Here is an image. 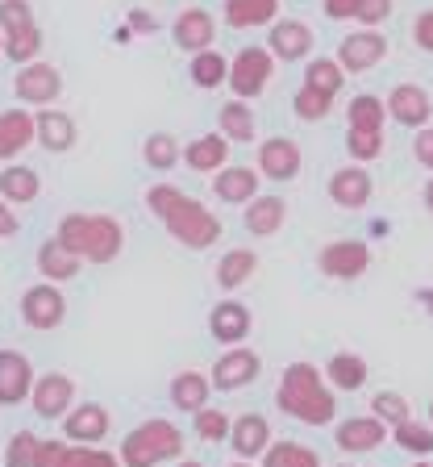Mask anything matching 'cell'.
I'll list each match as a JSON object with an SVG mask.
<instances>
[{"label": "cell", "instance_id": "25", "mask_svg": "<svg viewBox=\"0 0 433 467\" xmlns=\"http://www.w3.org/2000/svg\"><path fill=\"white\" fill-rule=\"evenodd\" d=\"M183 163L192 171H217L230 163V138L225 134H201L183 146Z\"/></svg>", "mask_w": 433, "mask_h": 467}, {"label": "cell", "instance_id": "43", "mask_svg": "<svg viewBox=\"0 0 433 467\" xmlns=\"http://www.w3.org/2000/svg\"><path fill=\"white\" fill-rule=\"evenodd\" d=\"M192 426H196V434L204 438V442H222V438H230V430H233V421L225 418L222 409H212V405H204L201 413H192Z\"/></svg>", "mask_w": 433, "mask_h": 467}, {"label": "cell", "instance_id": "14", "mask_svg": "<svg viewBox=\"0 0 433 467\" xmlns=\"http://www.w3.org/2000/svg\"><path fill=\"white\" fill-rule=\"evenodd\" d=\"M34 368L21 350H0V405H17L34 392Z\"/></svg>", "mask_w": 433, "mask_h": 467}, {"label": "cell", "instance_id": "50", "mask_svg": "<svg viewBox=\"0 0 433 467\" xmlns=\"http://www.w3.org/2000/svg\"><path fill=\"white\" fill-rule=\"evenodd\" d=\"M413 159H417L421 167H429V171H433V126L417 130V138H413Z\"/></svg>", "mask_w": 433, "mask_h": 467}, {"label": "cell", "instance_id": "41", "mask_svg": "<svg viewBox=\"0 0 433 467\" xmlns=\"http://www.w3.org/2000/svg\"><path fill=\"white\" fill-rule=\"evenodd\" d=\"M371 413H376L387 430H396L400 421L413 418V409H408V400L400 397V392H376V397H371Z\"/></svg>", "mask_w": 433, "mask_h": 467}, {"label": "cell", "instance_id": "27", "mask_svg": "<svg viewBox=\"0 0 433 467\" xmlns=\"http://www.w3.org/2000/svg\"><path fill=\"white\" fill-rule=\"evenodd\" d=\"M284 222H288V204H284L280 196H254V201L246 204V230H251L254 238L280 234Z\"/></svg>", "mask_w": 433, "mask_h": 467}, {"label": "cell", "instance_id": "5", "mask_svg": "<svg viewBox=\"0 0 433 467\" xmlns=\"http://www.w3.org/2000/svg\"><path fill=\"white\" fill-rule=\"evenodd\" d=\"M271 71H275V55L267 47H242L230 58V88L238 100H254L263 88L271 84Z\"/></svg>", "mask_w": 433, "mask_h": 467}, {"label": "cell", "instance_id": "3", "mask_svg": "<svg viewBox=\"0 0 433 467\" xmlns=\"http://www.w3.org/2000/svg\"><path fill=\"white\" fill-rule=\"evenodd\" d=\"M55 238L88 263H113L126 246V230L108 213H67L58 222Z\"/></svg>", "mask_w": 433, "mask_h": 467}, {"label": "cell", "instance_id": "53", "mask_svg": "<svg viewBox=\"0 0 433 467\" xmlns=\"http://www.w3.org/2000/svg\"><path fill=\"white\" fill-rule=\"evenodd\" d=\"M129 29H138V34H154L159 29V17L146 9H129Z\"/></svg>", "mask_w": 433, "mask_h": 467}, {"label": "cell", "instance_id": "1", "mask_svg": "<svg viewBox=\"0 0 433 467\" xmlns=\"http://www.w3.org/2000/svg\"><path fill=\"white\" fill-rule=\"evenodd\" d=\"M146 204H150V213L163 217L167 234H171L175 243L188 246V251H209V246L222 238V222H217L201 201L180 192V188L154 184L150 192H146Z\"/></svg>", "mask_w": 433, "mask_h": 467}, {"label": "cell", "instance_id": "40", "mask_svg": "<svg viewBox=\"0 0 433 467\" xmlns=\"http://www.w3.org/2000/svg\"><path fill=\"white\" fill-rule=\"evenodd\" d=\"M384 113H387L384 100L363 92V97L350 100V130H384Z\"/></svg>", "mask_w": 433, "mask_h": 467}, {"label": "cell", "instance_id": "20", "mask_svg": "<svg viewBox=\"0 0 433 467\" xmlns=\"http://www.w3.org/2000/svg\"><path fill=\"white\" fill-rule=\"evenodd\" d=\"M259 175H267V180H296L300 146L292 138H267L259 146Z\"/></svg>", "mask_w": 433, "mask_h": 467}, {"label": "cell", "instance_id": "57", "mask_svg": "<svg viewBox=\"0 0 433 467\" xmlns=\"http://www.w3.org/2000/svg\"><path fill=\"white\" fill-rule=\"evenodd\" d=\"M180 467H204V463H196V459H180Z\"/></svg>", "mask_w": 433, "mask_h": 467}, {"label": "cell", "instance_id": "54", "mask_svg": "<svg viewBox=\"0 0 433 467\" xmlns=\"http://www.w3.org/2000/svg\"><path fill=\"white\" fill-rule=\"evenodd\" d=\"M13 234H17V213L9 201H0V238H13Z\"/></svg>", "mask_w": 433, "mask_h": 467}, {"label": "cell", "instance_id": "45", "mask_svg": "<svg viewBox=\"0 0 433 467\" xmlns=\"http://www.w3.org/2000/svg\"><path fill=\"white\" fill-rule=\"evenodd\" d=\"M34 455H38V438L29 430H17L5 447V467H34Z\"/></svg>", "mask_w": 433, "mask_h": 467}, {"label": "cell", "instance_id": "48", "mask_svg": "<svg viewBox=\"0 0 433 467\" xmlns=\"http://www.w3.org/2000/svg\"><path fill=\"white\" fill-rule=\"evenodd\" d=\"M67 442L63 438H38V455H34V467H67Z\"/></svg>", "mask_w": 433, "mask_h": 467}, {"label": "cell", "instance_id": "19", "mask_svg": "<svg viewBox=\"0 0 433 467\" xmlns=\"http://www.w3.org/2000/svg\"><path fill=\"white\" fill-rule=\"evenodd\" d=\"M63 434H67L71 442L97 447L100 438L108 434V413H105V405H97V400H84V405H76L67 418H63Z\"/></svg>", "mask_w": 433, "mask_h": 467}, {"label": "cell", "instance_id": "9", "mask_svg": "<svg viewBox=\"0 0 433 467\" xmlns=\"http://www.w3.org/2000/svg\"><path fill=\"white\" fill-rule=\"evenodd\" d=\"M13 92H17V100L29 109H50V100H58V92H63V76H58V67H50V63H26V67L17 71Z\"/></svg>", "mask_w": 433, "mask_h": 467}, {"label": "cell", "instance_id": "60", "mask_svg": "<svg viewBox=\"0 0 433 467\" xmlns=\"http://www.w3.org/2000/svg\"><path fill=\"white\" fill-rule=\"evenodd\" d=\"M429 421H433V400H429Z\"/></svg>", "mask_w": 433, "mask_h": 467}, {"label": "cell", "instance_id": "46", "mask_svg": "<svg viewBox=\"0 0 433 467\" xmlns=\"http://www.w3.org/2000/svg\"><path fill=\"white\" fill-rule=\"evenodd\" d=\"M29 26H34L29 0H0V29L5 34H17V29H29Z\"/></svg>", "mask_w": 433, "mask_h": 467}, {"label": "cell", "instance_id": "62", "mask_svg": "<svg viewBox=\"0 0 433 467\" xmlns=\"http://www.w3.org/2000/svg\"><path fill=\"white\" fill-rule=\"evenodd\" d=\"M337 467H355V463H337Z\"/></svg>", "mask_w": 433, "mask_h": 467}, {"label": "cell", "instance_id": "38", "mask_svg": "<svg viewBox=\"0 0 433 467\" xmlns=\"http://www.w3.org/2000/svg\"><path fill=\"white\" fill-rule=\"evenodd\" d=\"M392 442L400 451H408V455H433V426H421V421H400V426L392 430Z\"/></svg>", "mask_w": 433, "mask_h": 467}, {"label": "cell", "instance_id": "58", "mask_svg": "<svg viewBox=\"0 0 433 467\" xmlns=\"http://www.w3.org/2000/svg\"><path fill=\"white\" fill-rule=\"evenodd\" d=\"M230 467H251V459H238V463H230Z\"/></svg>", "mask_w": 433, "mask_h": 467}, {"label": "cell", "instance_id": "36", "mask_svg": "<svg viewBox=\"0 0 433 467\" xmlns=\"http://www.w3.org/2000/svg\"><path fill=\"white\" fill-rule=\"evenodd\" d=\"M222 134L230 142H251L254 138V113L246 100H225L222 105Z\"/></svg>", "mask_w": 433, "mask_h": 467}, {"label": "cell", "instance_id": "12", "mask_svg": "<svg viewBox=\"0 0 433 467\" xmlns=\"http://www.w3.org/2000/svg\"><path fill=\"white\" fill-rule=\"evenodd\" d=\"M384 55H387V38L376 34V29H358V34L342 38V47H337V63H342L346 76H363V71H371Z\"/></svg>", "mask_w": 433, "mask_h": 467}, {"label": "cell", "instance_id": "13", "mask_svg": "<svg viewBox=\"0 0 433 467\" xmlns=\"http://www.w3.org/2000/svg\"><path fill=\"white\" fill-rule=\"evenodd\" d=\"M384 438H392V430H387L376 413H366V418L342 421V426H337V434H334V442L346 451V455H366V451H376Z\"/></svg>", "mask_w": 433, "mask_h": 467}, {"label": "cell", "instance_id": "11", "mask_svg": "<svg viewBox=\"0 0 433 467\" xmlns=\"http://www.w3.org/2000/svg\"><path fill=\"white\" fill-rule=\"evenodd\" d=\"M387 117H392L396 126H408V130H425L433 117V100L421 84H396L387 92Z\"/></svg>", "mask_w": 433, "mask_h": 467}, {"label": "cell", "instance_id": "8", "mask_svg": "<svg viewBox=\"0 0 433 467\" xmlns=\"http://www.w3.org/2000/svg\"><path fill=\"white\" fill-rule=\"evenodd\" d=\"M263 376V359L254 355L251 347H230L222 355V359L212 363V389L217 392H238L246 389V384H254V379Z\"/></svg>", "mask_w": 433, "mask_h": 467}, {"label": "cell", "instance_id": "34", "mask_svg": "<svg viewBox=\"0 0 433 467\" xmlns=\"http://www.w3.org/2000/svg\"><path fill=\"white\" fill-rule=\"evenodd\" d=\"M342 84H346V71H342L337 58H313L304 67V88H313V92H321L329 100L342 92Z\"/></svg>", "mask_w": 433, "mask_h": 467}, {"label": "cell", "instance_id": "15", "mask_svg": "<svg viewBox=\"0 0 433 467\" xmlns=\"http://www.w3.org/2000/svg\"><path fill=\"white\" fill-rule=\"evenodd\" d=\"M29 142H38V113L5 109L0 113V159H17Z\"/></svg>", "mask_w": 433, "mask_h": 467}, {"label": "cell", "instance_id": "22", "mask_svg": "<svg viewBox=\"0 0 433 467\" xmlns=\"http://www.w3.org/2000/svg\"><path fill=\"white\" fill-rule=\"evenodd\" d=\"M329 201L342 204V209H363L371 201V175H366V167H337L329 175Z\"/></svg>", "mask_w": 433, "mask_h": 467}, {"label": "cell", "instance_id": "17", "mask_svg": "<svg viewBox=\"0 0 433 467\" xmlns=\"http://www.w3.org/2000/svg\"><path fill=\"white\" fill-rule=\"evenodd\" d=\"M230 447H233V455L238 459H263L267 455V447H271V426H267V418L263 413H242L238 421H233V430H230Z\"/></svg>", "mask_w": 433, "mask_h": 467}, {"label": "cell", "instance_id": "7", "mask_svg": "<svg viewBox=\"0 0 433 467\" xmlns=\"http://www.w3.org/2000/svg\"><path fill=\"white\" fill-rule=\"evenodd\" d=\"M63 317H67V301H63L58 284L42 280L34 288H26V296H21V321H26L29 330H55V326H63Z\"/></svg>", "mask_w": 433, "mask_h": 467}, {"label": "cell", "instance_id": "6", "mask_svg": "<svg viewBox=\"0 0 433 467\" xmlns=\"http://www.w3.org/2000/svg\"><path fill=\"white\" fill-rule=\"evenodd\" d=\"M371 267V246L363 238H337L317 251V272L329 280H358Z\"/></svg>", "mask_w": 433, "mask_h": 467}, {"label": "cell", "instance_id": "16", "mask_svg": "<svg viewBox=\"0 0 433 467\" xmlns=\"http://www.w3.org/2000/svg\"><path fill=\"white\" fill-rule=\"evenodd\" d=\"M267 50L275 58H284V63H300V58L313 50V29H308L304 21H296V17L275 21L271 34H267Z\"/></svg>", "mask_w": 433, "mask_h": 467}, {"label": "cell", "instance_id": "10", "mask_svg": "<svg viewBox=\"0 0 433 467\" xmlns=\"http://www.w3.org/2000/svg\"><path fill=\"white\" fill-rule=\"evenodd\" d=\"M29 400H34V413H38V418L63 421L71 413V400H76V384H71V376H63V371H46V376L34 379Z\"/></svg>", "mask_w": 433, "mask_h": 467}, {"label": "cell", "instance_id": "47", "mask_svg": "<svg viewBox=\"0 0 433 467\" xmlns=\"http://www.w3.org/2000/svg\"><path fill=\"white\" fill-rule=\"evenodd\" d=\"M67 467H121V463H117L113 451H100V447H84V442H76V447L67 451Z\"/></svg>", "mask_w": 433, "mask_h": 467}, {"label": "cell", "instance_id": "52", "mask_svg": "<svg viewBox=\"0 0 433 467\" xmlns=\"http://www.w3.org/2000/svg\"><path fill=\"white\" fill-rule=\"evenodd\" d=\"M321 9L329 21H350L358 13V0H321Z\"/></svg>", "mask_w": 433, "mask_h": 467}, {"label": "cell", "instance_id": "33", "mask_svg": "<svg viewBox=\"0 0 433 467\" xmlns=\"http://www.w3.org/2000/svg\"><path fill=\"white\" fill-rule=\"evenodd\" d=\"M188 76H192L196 88H222V84H230V58L209 47V50H201V55H192Z\"/></svg>", "mask_w": 433, "mask_h": 467}, {"label": "cell", "instance_id": "23", "mask_svg": "<svg viewBox=\"0 0 433 467\" xmlns=\"http://www.w3.org/2000/svg\"><path fill=\"white\" fill-rule=\"evenodd\" d=\"M212 192L225 204H251L259 196V171L254 167H222L212 180Z\"/></svg>", "mask_w": 433, "mask_h": 467}, {"label": "cell", "instance_id": "35", "mask_svg": "<svg viewBox=\"0 0 433 467\" xmlns=\"http://www.w3.org/2000/svg\"><path fill=\"white\" fill-rule=\"evenodd\" d=\"M263 467H321V455L304 442H271L267 455H263Z\"/></svg>", "mask_w": 433, "mask_h": 467}, {"label": "cell", "instance_id": "28", "mask_svg": "<svg viewBox=\"0 0 433 467\" xmlns=\"http://www.w3.org/2000/svg\"><path fill=\"white\" fill-rule=\"evenodd\" d=\"M366 359L363 355H355V350H337L334 359L325 363V379H329V389L337 392H358L366 384Z\"/></svg>", "mask_w": 433, "mask_h": 467}, {"label": "cell", "instance_id": "59", "mask_svg": "<svg viewBox=\"0 0 433 467\" xmlns=\"http://www.w3.org/2000/svg\"><path fill=\"white\" fill-rule=\"evenodd\" d=\"M0 55H5V29H0Z\"/></svg>", "mask_w": 433, "mask_h": 467}, {"label": "cell", "instance_id": "44", "mask_svg": "<svg viewBox=\"0 0 433 467\" xmlns=\"http://www.w3.org/2000/svg\"><path fill=\"white\" fill-rule=\"evenodd\" d=\"M292 109H296L300 121H321V117H329V109H334V100L321 97V92H313V88L300 84V92L292 97Z\"/></svg>", "mask_w": 433, "mask_h": 467}, {"label": "cell", "instance_id": "31", "mask_svg": "<svg viewBox=\"0 0 433 467\" xmlns=\"http://www.w3.org/2000/svg\"><path fill=\"white\" fill-rule=\"evenodd\" d=\"M209 392H212V379L201 376V371H180L171 379V405L183 409V413H201L209 405Z\"/></svg>", "mask_w": 433, "mask_h": 467}, {"label": "cell", "instance_id": "32", "mask_svg": "<svg viewBox=\"0 0 433 467\" xmlns=\"http://www.w3.org/2000/svg\"><path fill=\"white\" fill-rule=\"evenodd\" d=\"M38 192H42V180L34 167H5L0 171V201L29 204V201H38Z\"/></svg>", "mask_w": 433, "mask_h": 467}, {"label": "cell", "instance_id": "18", "mask_svg": "<svg viewBox=\"0 0 433 467\" xmlns=\"http://www.w3.org/2000/svg\"><path fill=\"white\" fill-rule=\"evenodd\" d=\"M212 34H217V26H212V13L209 9H183L180 17H175V26H171L175 47L188 50V55L209 50L212 47Z\"/></svg>", "mask_w": 433, "mask_h": 467}, {"label": "cell", "instance_id": "39", "mask_svg": "<svg viewBox=\"0 0 433 467\" xmlns=\"http://www.w3.org/2000/svg\"><path fill=\"white\" fill-rule=\"evenodd\" d=\"M142 155H146V167H154V171H171L175 163H180V142H175L171 134H150L142 146Z\"/></svg>", "mask_w": 433, "mask_h": 467}, {"label": "cell", "instance_id": "4", "mask_svg": "<svg viewBox=\"0 0 433 467\" xmlns=\"http://www.w3.org/2000/svg\"><path fill=\"white\" fill-rule=\"evenodd\" d=\"M183 455V430L167 418H150L121 438V467H159Z\"/></svg>", "mask_w": 433, "mask_h": 467}, {"label": "cell", "instance_id": "49", "mask_svg": "<svg viewBox=\"0 0 433 467\" xmlns=\"http://www.w3.org/2000/svg\"><path fill=\"white\" fill-rule=\"evenodd\" d=\"M387 17H392V0H358L355 21H363V29H376Z\"/></svg>", "mask_w": 433, "mask_h": 467}, {"label": "cell", "instance_id": "56", "mask_svg": "<svg viewBox=\"0 0 433 467\" xmlns=\"http://www.w3.org/2000/svg\"><path fill=\"white\" fill-rule=\"evenodd\" d=\"M425 209L433 213V175H429V184H425Z\"/></svg>", "mask_w": 433, "mask_h": 467}, {"label": "cell", "instance_id": "2", "mask_svg": "<svg viewBox=\"0 0 433 467\" xmlns=\"http://www.w3.org/2000/svg\"><path fill=\"white\" fill-rule=\"evenodd\" d=\"M275 405L288 413V418L304 421V426H329L337 413L334 389H329L325 371H317L313 363H292L284 371L280 389H275Z\"/></svg>", "mask_w": 433, "mask_h": 467}, {"label": "cell", "instance_id": "55", "mask_svg": "<svg viewBox=\"0 0 433 467\" xmlns=\"http://www.w3.org/2000/svg\"><path fill=\"white\" fill-rule=\"evenodd\" d=\"M417 301H421V305H425V309H429V313H433V288H417Z\"/></svg>", "mask_w": 433, "mask_h": 467}, {"label": "cell", "instance_id": "30", "mask_svg": "<svg viewBox=\"0 0 433 467\" xmlns=\"http://www.w3.org/2000/svg\"><path fill=\"white\" fill-rule=\"evenodd\" d=\"M254 267H259V254H254V251H246V246H233V251H225L222 263H217V288L238 292L242 284H251Z\"/></svg>", "mask_w": 433, "mask_h": 467}, {"label": "cell", "instance_id": "24", "mask_svg": "<svg viewBox=\"0 0 433 467\" xmlns=\"http://www.w3.org/2000/svg\"><path fill=\"white\" fill-rule=\"evenodd\" d=\"M38 142L46 146L50 155H63L76 146V117L63 109H38Z\"/></svg>", "mask_w": 433, "mask_h": 467}, {"label": "cell", "instance_id": "26", "mask_svg": "<svg viewBox=\"0 0 433 467\" xmlns=\"http://www.w3.org/2000/svg\"><path fill=\"white\" fill-rule=\"evenodd\" d=\"M79 267H84V259H79L71 246L58 243V238H46V243L38 246V272H42V280L63 284V280H71Z\"/></svg>", "mask_w": 433, "mask_h": 467}, {"label": "cell", "instance_id": "61", "mask_svg": "<svg viewBox=\"0 0 433 467\" xmlns=\"http://www.w3.org/2000/svg\"><path fill=\"white\" fill-rule=\"evenodd\" d=\"M413 467H429V463H425V459H421V463H413Z\"/></svg>", "mask_w": 433, "mask_h": 467}, {"label": "cell", "instance_id": "21", "mask_svg": "<svg viewBox=\"0 0 433 467\" xmlns=\"http://www.w3.org/2000/svg\"><path fill=\"white\" fill-rule=\"evenodd\" d=\"M209 334L225 347H242V338L251 334V309L242 301H222L209 313Z\"/></svg>", "mask_w": 433, "mask_h": 467}, {"label": "cell", "instance_id": "51", "mask_svg": "<svg viewBox=\"0 0 433 467\" xmlns=\"http://www.w3.org/2000/svg\"><path fill=\"white\" fill-rule=\"evenodd\" d=\"M413 42H417L421 50H429V55H433V9L417 13V21H413Z\"/></svg>", "mask_w": 433, "mask_h": 467}, {"label": "cell", "instance_id": "37", "mask_svg": "<svg viewBox=\"0 0 433 467\" xmlns=\"http://www.w3.org/2000/svg\"><path fill=\"white\" fill-rule=\"evenodd\" d=\"M38 50H42V29L29 26V29H17V34H5V58L26 67V63H38Z\"/></svg>", "mask_w": 433, "mask_h": 467}, {"label": "cell", "instance_id": "29", "mask_svg": "<svg viewBox=\"0 0 433 467\" xmlns=\"http://www.w3.org/2000/svg\"><path fill=\"white\" fill-rule=\"evenodd\" d=\"M280 0H225V26L233 29H254V26H275Z\"/></svg>", "mask_w": 433, "mask_h": 467}, {"label": "cell", "instance_id": "42", "mask_svg": "<svg viewBox=\"0 0 433 467\" xmlns=\"http://www.w3.org/2000/svg\"><path fill=\"white\" fill-rule=\"evenodd\" d=\"M346 150L358 163H371V159L384 155V130H350L346 134Z\"/></svg>", "mask_w": 433, "mask_h": 467}]
</instances>
